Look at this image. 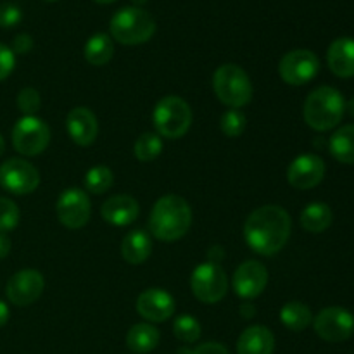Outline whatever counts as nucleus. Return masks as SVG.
Returning <instances> with one entry per match:
<instances>
[{
	"label": "nucleus",
	"instance_id": "6ab92c4d",
	"mask_svg": "<svg viewBox=\"0 0 354 354\" xmlns=\"http://www.w3.org/2000/svg\"><path fill=\"white\" fill-rule=\"evenodd\" d=\"M327 62L330 71L339 78L354 76V40L342 37L330 44L327 52Z\"/></svg>",
	"mask_w": 354,
	"mask_h": 354
},
{
	"label": "nucleus",
	"instance_id": "aec40b11",
	"mask_svg": "<svg viewBox=\"0 0 354 354\" xmlns=\"http://www.w3.org/2000/svg\"><path fill=\"white\" fill-rule=\"evenodd\" d=\"M275 337L265 325L245 328L237 341V354H273Z\"/></svg>",
	"mask_w": 354,
	"mask_h": 354
},
{
	"label": "nucleus",
	"instance_id": "49530a36",
	"mask_svg": "<svg viewBox=\"0 0 354 354\" xmlns=\"http://www.w3.org/2000/svg\"><path fill=\"white\" fill-rule=\"evenodd\" d=\"M47 2H57V0H47Z\"/></svg>",
	"mask_w": 354,
	"mask_h": 354
},
{
	"label": "nucleus",
	"instance_id": "2f4dec72",
	"mask_svg": "<svg viewBox=\"0 0 354 354\" xmlns=\"http://www.w3.org/2000/svg\"><path fill=\"white\" fill-rule=\"evenodd\" d=\"M40 93L35 88H23L17 95V107L24 116H35L38 109H40Z\"/></svg>",
	"mask_w": 354,
	"mask_h": 354
},
{
	"label": "nucleus",
	"instance_id": "2eb2a0df",
	"mask_svg": "<svg viewBox=\"0 0 354 354\" xmlns=\"http://www.w3.org/2000/svg\"><path fill=\"white\" fill-rule=\"evenodd\" d=\"M268 283V272L259 261H245L235 270L234 290L239 297L249 301L258 297Z\"/></svg>",
	"mask_w": 354,
	"mask_h": 354
},
{
	"label": "nucleus",
	"instance_id": "a19ab883",
	"mask_svg": "<svg viewBox=\"0 0 354 354\" xmlns=\"http://www.w3.org/2000/svg\"><path fill=\"white\" fill-rule=\"evenodd\" d=\"M346 107H348L349 114H351V116H354V99L349 100V102H348V106H346Z\"/></svg>",
	"mask_w": 354,
	"mask_h": 354
},
{
	"label": "nucleus",
	"instance_id": "f8f14e48",
	"mask_svg": "<svg viewBox=\"0 0 354 354\" xmlns=\"http://www.w3.org/2000/svg\"><path fill=\"white\" fill-rule=\"evenodd\" d=\"M55 209H57L59 221L71 230L85 227L90 220V213H92L88 196L80 189L64 190L57 199Z\"/></svg>",
	"mask_w": 354,
	"mask_h": 354
},
{
	"label": "nucleus",
	"instance_id": "cd10ccee",
	"mask_svg": "<svg viewBox=\"0 0 354 354\" xmlns=\"http://www.w3.org/2000/svg\"><path fill=\"white\" fill-rule=\"evenodd\" d=\"M201 332H203L201 324L196 318L190 317V315H180L173 322V334L183 344H194V342L199 341Z\"/></svg>",
	"mask_w": 354,
	"mask_h": 354
},
{
	"label": "nucleus",
	"instance_id": "4be33fe9",
	"mask_svg": "<svg viewBox=\"0 0 354 354\" xmlns=\"http://www.w3.org/2000/svg\"><path fill=\"white\" fill-rule=\"evenodd\" d=\"M159 339H161V334L154 325L137 324L128 330L127 346L130 351L137 354H147L158 348Z\"/></svg>",
	"mask_w": 354,
	"mask_h": 354
},
{
	"label": "nucleus",
	"instance_id": "58836bf2",
	"mask_svg": "<svg viewBox=\"0 0 354 354\" xmlns=\"http://www.w3.org/2000/svg\"><path fill=\"white\" fill-rule=\"evenodd\" d=\"M241 315L244 318H252L256 315V308L252 303H244L241 306Z\"/></svg>",
	"mask_w": 354,
	"mask_h": 354
},
{
	"label": "nucleus",
	"instance_id": "6e6552de",
	"mask_svg": "<svg viewBox=\"0 0 354 354\" xmlns=\"http://www.w3.org/2000/svg\"><path fill=\"white\" fill-rule=\"evenodd\" d=\"M192 292L201 303L214 304L225 297L228 290V277L218 263L206 261L194 270L190 277Z\"/></svg>",
	"mask_w": 354,
	"mask_h": 354
},
{
	"label": "nucleus",
	"instance_id": "1a4fd4ad",
	"mask_svg": "<svg viewBox=\"0 0 354 354\" xmlns=\"http://www.w3.org/2000/svg\"><path fill=\"white\" fill-rule=\"evenodd\" d=\"M0 185L14 196H26L40 185V173L24 159H7L0 166Z\"/></svg>",
	"mask_w": 354,
	"mask_h": 354
},
{
	"label": "nucleus",
	"instance_id": "9b49d317",
	"mask_svg": "<svg viewBox=\"0 0 354 354\" xmlns=\"http://www.w3.org/2000/svg\"><path fill=\"white\" fill-rule=\"evenodd\" d=\"M315 332L327 342H344L354 334V317L344 308H325L315 318Z\"/></svg>",
	"mask_w": 354,
	"mask_h": 354
},
{
	"label": "nucleus",
	"instance_id": "37998d69",
	"mask_svg": "<svg viewBox=\"0 0 354 354\" xmlns=\"http://www.w3.org/2000/svg\"><path fill=\"white\" fill-rule=\"evenodd\" d=\"M190 353H192V349H187V348L178 349V354H190Z\"/></svg>",
	"mask_w": 354,
	"mask_h": 354
},
{
	"label": "nucleus",
	"instance_id": "e433bc0d",
	"mask_svg": "<svg viewBox=\"0 0 354 354\" xmlns=\"http://www.w3.org/2000/svg\"><path fill=\"white\" fill-rule=\"evenodd\" d=\"M223 258H225V251L223 248H220V245H213V248L207 251V259H209L211 263H218V265H220V261Z\"/></svg>",
	"mask_w": 354,
	"mask_h": 354
},
{
	"label": "nucleus",
	"instance_id": "39448f33",
	"mask_svg": "<svg viewBox=\"0 0 354 354\" xmlns=\"http://www.w3.org/2000/svg\"><path fill=\"white\" fill-rule=\"evenodd\" d=\"M213 90L225 106L234 109L244 107L252 99V83L249 75L237 64H223L214 71Z\"/></svg>",
	"mask_w": 354,
	"mask_h": 354
},
{
	"label": "nucleus",
	"instance_id": "ea45409f",
	"mask_svg": "<svg viewBox=\"0 0 354 354\" xmlns=\"http://www.w3.org/2000/svg\"><path fill=\"white\" fill-rule=\"evenodd\" d=\"M7 320H9V306L3 301H0V327H3Z\"/></svg>",
	"mask_w": 354,
	"mask_h": 354
},
{
	"label": "nucleus",
	"instance_id": "a211bd4d",
	"mask_svg": "<svg viewBox=\"0 0 354 354\" xmlns=\"http://www.w3.org/2000/svg\"><path fill=\"white\" fill-rule=\"evenodd\" d=\"M104 220L114 227H127L131 225L138 216V203L131 196H113L102 204L100 209Z\"/></svg>",
	"mask_w": 354,
	"mask_h": 354
},
{
	"label": "nucleus",
	"instance_id": "f3484780",
	"mask_svg": "<svg viewBox=\"0 0 354 354\" xmlns=\"http://www.w3.org/2000/svg\"><path fill=\"white\" fill-rule=\"evenodd\" d=\"M66 130L75 144L86 147L95 142L99 123H97L95 114L88 107H75L66 116Z\"/></svg>",
	"mask_w": 354,
	"mask_h": 354
},
{
	"label": "nucleus",
	"instance_id": "473e14b6",
	"mask_svg": "<svg viewBox=\"0 0 354 354\" xmlns=\"http://www.w3.org/2000/svg\"><path fill=\"white\" fill-rule=\"evenodd\" d=\"M21 17H23V12L16 3H0V26L14 28L21 23Z\"/></svg>",
	"mask_w": 354,
	"mask_h": 354
},
{
	"label": "nucleus",
	"instance_id": "9d476101",
	"mask_svg": "<svg viewBox=\"0 0 354 354\" xmlns=\"http://www.w3.org/2000/svg\"><path fill=\"white\" fill-rule=\"evenodd\" d=\"M320 69V61L317 55L306 48H297V50H290L280 59L279 73L280 78L287 83V85L301 86L310 83L315 76L318 75Z\"/></svg>",
	"mask_w": 354,
	"mask_h": 354
},
{
	"label": "nucleus",
	"instance_id": "79ce46f5",
	"mask_svg": "<svg viewBox=\"0 0 354 354\" xmlns=\"http://www.w3.org/2000/svg\"><path fill=\"white\" fill-rule=\"evenodd\" d=\"M3 151H6V140H3V137L0 135V156L3 154Z\"/></svg>",
	"mask_w": 354,
	"mask_h": 354
},
{
	"label": "nucleus",
	"instance_id": "4c0bfd02",
	"mask_svg": "<svg viewBox=\"0 0 354 354\" xmlns=\"http://www.w3.org/2000/svg\"><path fill=\"white\" fill-rule=\"evenodd\" d=\"M10 252V239L3 232H0V259L7 258Z\"/></svg>",
	"mask_w": 354,
	"mask_h": 354
},
{
	"label": "nucleus",
	"instance_id": "b1692460",
	"mask_svg": "<svg viewBox=\"0 0 354 354\" xmlns=\"http://www.w3.org/2000/svg\"><path fill=\"white\" fill-rule=\"evenodd\" d=\"M330 154L342 165H354V124L341 127L328 142Z\"/></svg>",
	"mask_w": 354,
	"mask_h": 354
},
{
	"label": "nucleus",
	"instance_id": "dca6fc26",
	"mask_svg": "<svg viewBox=\"0 0 354 354\" xmlns=\"http://www.w3.org/2000/svg\"><path fill=\"white\" fill-rule=\"evenodd\" d=\"M175 299L166 290L152 287L144 290L137 299V311L142 318L149 322H166L175 313Z\"/></svg>",
	"mask_w": 354,
	"mask_h": 354
},
{
	"label": "nucleus",
	"instance_id": "7ed1b4c3",
	"mask_svg": "<svg viewBox=\"0 0 354 354\" xmlns=\"http://www.w3.org/2000/svg\"><path fill=\"white\" fill-rule=\"evenodd\" d=\"M346 113L344 97L334 86H320L308 95L303 116L308 127L317 131H327L337 127Z\"/></svg>",
	"mask_w": 354,
	"mask_h": 354
},
{
	"label": "nucleus",
	"instance_id": "c03bdc74",
	"mask_svg": "<svg viewBox=\"0 0 354 354\" xmlns=\"http://www.w3.org/2000/svg\"><path fill=\"white\" fill-rule=\"evenodd\" d=\"M97 3H111V2H116V0H93Z\"/></svg>",
	"mask_w": 354,
	"mask_h": 354
},
{
	"label": "nucleus",
	"instance_id": "393cba45",
	"mask_svg": "<svg viewBox=\"0 0 354 354\" xmlns=\"http://www.w3.org/2000/svg\"><path fill=\"white\" fill-rule=\"evenodd\" d=\"M114 45L107 33H95L86 40L85 59L92 66H104L113 59Z\"/></svg>",
	"mask_w": 354,
	"mask_h": 354
},
{
	"label": "nucleus",
	"instance_id": "c85d7f7f",
	"mask_svg": "<svg viewBox=\"0 0 354 354\" xmlns=\"http://www.w3.org/2000/svg\"><path fill=\"white\" fill-rule=\"evenodd\" d=\"M114 175L107 166H95V168L88 169V173L85 175V187L88 192L100 194L107 192V190L113 187Z\"/></svg>",
	"mask_w": 354,
	"mask_h": 354
},
{
	"label": "nucleus",
	"instance_id": "4468645a",
	"mask_svg": "<svg viewBox=\"0 0 354 354\" xmlns=\"http://www.w3.org/2000/svg\"><path fill=\"white\" fill-rule=\"evenodd\" d=\"M325 176L324 159L315 154H303L290 162L287 180L294 189L308 190L317 187Z\"/></svg>",
	"mask_w": 354,
	"mask_h": 354
},
{
	"label": "nucleus",
	"instance_id": "72a5a7b5",
	"mask_svg": "<svg viewBox=\"0 0 354 354\" xmlns=\"http://www.w3.org/2000/svg\"><path fill=\"white\" fill-rule=\"evenodd\" d=\"M14 66H16V54L10 47L0 44V82H3L14 71Z\"/></svg>",
	"mask_w": 354,
	"mask_h": 354
},
{
	"label": "nucleus",
	"instance_id": "423d86ee",
	"mask_svg": "<svg viewBox=\"0 0 354 354\" xmlns=\"http://www.w3.org/2000/svg\"><path fill=\"white\" fill-rule=\"evenodd\" d=\"M152 121L159 137L180 138L192 124V109L178 95L162 97L154 107Z\"/></svg>",
	"mask_w": 354,
	"mask_h": 354
},
{
	"label": "nucleus",
	"instance_id": "bb28decb",
	"mask_svg": "<svg viewBox=\"0 0 354 354\" xmlns=\"http://www.w3.org/2000/svg\"><path fill=\"white\" fill-rule=\"evenodd\" d=\"M162 152V140L158 133H142L133 145V154L138 161L147 162L158 158Z\"/></svg>",
	"mask_w": 354,
	"mask_h": 354
},
{
	"label": "nucleus",
	"instance_id": "f704fd0d",
	"mask_svg": "<svg viewBox=\"0 0 354 354\" xmlns=\"http://www.w3.org/2000/svg\"><path fill=\"white\" fill-rule=\"evenodd\" d=\"M33 48V38L28 33H21L17 37H14L12 40V52L14 54L24 55Z\"/></svg>",
	"mask_w": 354,
	"mask_h": 354
},
{
	"label": "nucleus",
	"instance_id": "7c9ffc66",
	"mask_svg": "<svg viewBox=\"0 0 354 354\" xmlns=\"http://www.w3.org/2000/svg\"><path fill=\"white\" fill-rule=\"evenodd\" d=\"M19 207L7 197H0V232H10L19 223Z\"/></svg>",
	"mask_w": 354,
	"mask_h": 354
},
{
	"label": "nucleus",
	"instance_id": "f03ea898",
	"mask_svg": "<svg viewBox=\"0 0 354 354\" xmlns=\"http://www.w3.org/2000/svg\"><path fill=\"white\" fill-rule=\"evenodd\" d=\"M192 225V209L183 197L168 194L158 199L151 211L149 228L156 239L162 242H175L189 232Z\"/></svg>",
	"mask_w": 354,
	"mask_h": 354
},
{
	"label": "nucleus",
	"instance_id": "5701e85b",
	"mask_svg": "<svg viewBox=\"0 0 354 354\" xmlns=\"http://www.w3.org/2000/svg\"><path fill=\"white\" fill-rule=\"evenodd\" d=\"M332 209L325 203H311L301 213V227L310 234H322L332 225Z\"/></svg>",
	"mask_w": 354,
	"mask_h": 354
},
{
	"label": "nucleus",
	"instance_id": "412c9836",
	"mask_svg": "<svg viewBox=\"0 0 354 354\" xmlns=\"http://www.w3.org/2000/svg\"><path fill=\"white\" fill-rule=\"evenodd\" d=\"M152 252V241L145 230H131L121 242V256L130 265H142Z\"/></svg>",
	"mask_w": 354,
	"mask_h": 354
},
{
	"label": "nucleus",
	"instance_id": "ddd939ff",
	"mask_svg": "<svg viewBox=\"0 0 354 354\" xmlns=\"http://www.w3.org/2000/svg\"><path fill=\"white\" fill-rule=\"evenodd\" d=\"M45 289V280L37 270H21L14 273L7 282L6 294L9 301L16 306H30Z\"/></svg>",
	"mask_w": 354,
	"mask_h": 354
},
{
	"label": "nucleus",
	"instance_id": "c9c22d12",
	"mask_svg": "<svg viewBox=\"0 0 354 354\" xmlns=\"http://www.w3.org/2000/svg\"><path fill=\"white\" fill-rule=\"evenodd\" d=\"M190 354H230L228 349L225 348L220 342H204V344L197 346L196 349H192Z\"/></svg>",
	"mask_w": 354,
	"mask_h": 354
},
{
	"label": "nucleus",
	"instance_id": "20e7f679",
	"mask_svg": "<svg viewBox=\"0 0 354 354\" xmlns=\"http://www.w3.org/2000/svg\"><path fill=\"white\" fill-rule=\"evenodd\" d=\"M111 37L123 45H140L156 33V19L140 7H123L113 16L109 24Z\"/></svg>",
	"mask_w": 354,
	"mask_h": 354
},
{
	"label": "nucleus",
	"instance_id": "a878e982",
	"mask_svg": "<svg viewBox=\"0 0 354 354\" xmlns=\"http://www.w3.org/2000/svg\"><path fill=\"white\" fill-rule=\"evenodd\" d=\"M311 320H313L311 310L299 301H290L280 310V322L283 327L292 332H303L304 328L310 327Z\"/></svg>",
	"mask_w": 354,
	"mask_h": 354
},
{
	"label": "nucleus",
	"instance_id": "f257e3e1",
	"mask_svg": "<svg viewBox=\"0 0 354 354\" xmlns=\"http://www.w3.org/2000/svg\"><path fill=\"white\" fill-rule=\"evenodd\" d=\"M290 237V216L283 207L266 204L249 214L244 225V239L249 248L261 256L282 251Z\"/></svg>",
	"mask_w": 354,
	"mask_h": 354
},
{
	"label": "nucleus",
	"instance_id": "a18cd8bd",
	"mask_svg": "<svg viewBox=\"0 0 354 354\" xmlns=\"http://www.w3.org/2000/svg\"><path fill=\"white\" fill-rule=\"evenodd\" d=\"M131 2H133L135 6H142V3H145V2H147V0H131Z\"/></svg>",
	"mask_w": 354,
	"mask_h": 354
},
{
	"label": "nucleus",
	"instance_id": "c756f323",
	"mask_svg": "<svg viewBox=\"0 0 354 354\" xmlns=\"http://www.w3.org/2000/svg\"><path fill=\"white\" fill-rule=\"evenodd\" d=\"M245 124H248V120H245V114L239 109H230L221 116L220 128L227 137L237 138L244 133Z\"/></svg>",
	"mask_w": 354,
	"mask_h": 354
},
{
	"label": "nucleus",
	"instance_id": "0eeeda50",
	"mask_svg": "<svg viewBox=\"0 0 354 354\" xmlns=\"http://www.w3.org/2000/svg\"><path fill=\"white\" fill-rule=\"evenodd\" d=\"M50 142V128L37 116H23L12 128V145L19 154L33 158L41 154Z\"/></svg>",
	"mask_w": 354,
	"mask_h": 354
}]
</instances>
